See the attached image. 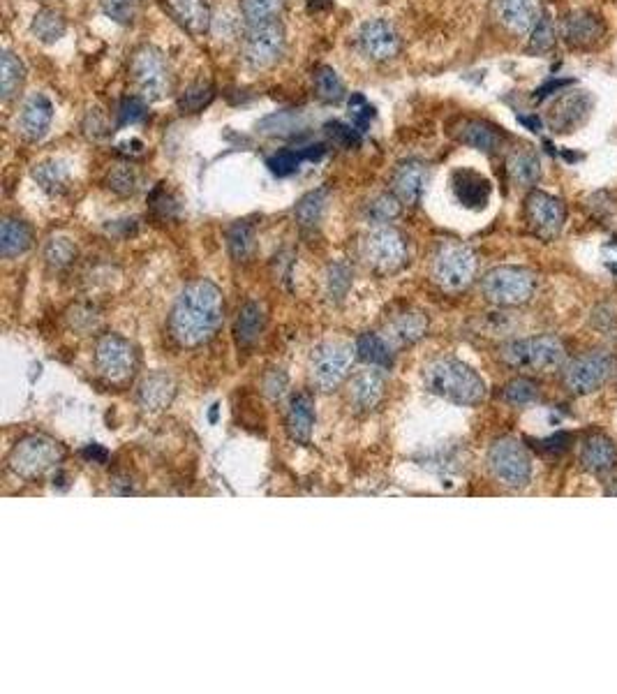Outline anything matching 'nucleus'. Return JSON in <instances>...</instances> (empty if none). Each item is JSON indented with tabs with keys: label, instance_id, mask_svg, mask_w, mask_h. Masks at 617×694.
I'll list each match as a JSON object with an SVG mask.
<instances>
[{
	"label": "nucleus",
	"instance_id": "1",
	"mask_svg": "<svg viewBox=\"0 0 617 694\" xmlns=\"http://www.w3.org/2000/svg\"><path fill=\"white\" fill-rule=\"evenodd\" d=\"M225 317L222 290L211 280L199 278L185 285L169 313V334L181 347H199L218 334Z\"/></svg>",
	"mask_w": 617,
	"mask_h": 694
},
{
	"label": "nucleus",
	"instance_id": "2",
	"mask_svg": "<svg viewBox=\"0 0 617 694\" xmlns=\"http://www.w3.org/2000/svg\"><path fill=\"white\" fill-rule=\"evenodd\" d=\"M423 385L430 394L456 405H479L486 398V382L472 366L453 357H437L423 366Z\"/></svg>",
	"mask_w": 617,
	"mask_h": 694
},
{
	"label": "nucleus",
	"instance_id": "3",
	"mask_svg": "<svg viewBox=\"0 0 617 694\" xmlns=\"http://www.w3.org/2000/svg\"><path fill=\"white\" fill-rule=\"evenodd\" d=\"M63 459L65 449L61 442L49 438V435H28L12 447L10 456H7V468L26 482H37V479L51 475Z\"/></svg>",
	"mask_w": 617,
	"mask_h": 694
},
{
	"label": "nucleus",
	"instance_id": "4",
	"mask_svg": "<svg viewBox=\"0 0 617 694\" xmlns=\"http://www.w3.org/2000/svg\"><path fill=\"white\" fill-rule=\"evenodd\" d=\"M130 81L144 102L165 100L174 88L172 65L153 44H141L130 58Z\"/></svg>",
	"mask_w": 617,
	"mask_h": 694
},
{
	"label": "nucleus",
	"instance_id": "5",
	"mask_svg": "<svg viewBox=\"0 0 617 694\" xmlns=\"http://www.w3.org/2000/svg\"><path fill=\"white\" fill-rule=\"evenodd\" d=\"M500 357L509 368L525 373H548L564 364L567 347L557 336L518 338L502 347Z\"/></svg>",
	"mask_w": 617,
	"mask_h": 694
},
{
	"label": "nucleus",
	"instance_id": "6",
	"mask_svg": "<svg viewBox=\"0 0 617 694\" xmlns=\"http://www.w3.org/2000/svg\"><path fill=\"white\" fill-rule=\"evenodd\" d=\"M477 269V253L460 241H442L430 262V276L435 285L446 292H460L470 287L477 278Z\"/></svg>",
	"mask_w": 617,
	"mask_h": 694
},
{
	"label": "nucleus",
	"instance_id": "7",
	"mask_svg": "<svg viewBox=\"0 0 617 694\" xmlns=\"http://www.w3.org/2000/svg\"><path fill=\"white\" fill-rule=\"evenodd\" d=\"M537 276L525 267H495L481 278V292L490 304L502 308L523 306L534 297Z\"/></svg>",
	"mask_w": 617,
	"mask_h": 694
},
{
	"label": "nucleus",
	"instance_id": "8",
	"mask_svg": "<svg viewBox=\"0 0 617 694\" xmlns=\"http://www.w3.org/2000/svg\"><path fill=\"white\" fill-rule=\"evenodd\" d=\"M361 255L377 273H396L410 262L405 234L393 225H375L361 241Z\"/></svg>",
	"mask_w": 617,
	"mask_h": 694
},
{
	"label": "nucleus",
	"instance_id": "9",
	"mask_svg": "<svg viewBox=\"0 0 617 694\" xmlns=\"http://www.w3.org/2000/svg\"><path fill=\"white\" fill-rule=\"evenodd\" d=\"M241 51L243 61L248 63L252 70H271L273 65L282 61V56H285L287 51L285 26H282L280 21L245 26L241 38Z\"/></svg>",
	"mask_w": 617,
	"mask_h": 694
},
{
	"label": "nucleus",
	"instance_id": "10",
	"mask_svg": "<svg viewBox=\"0 0 617 694\" xmlns=\"http://www.w3.org/2000/svg\"><path fill=\"white\" fill-rule=\"evenodd\" d=\"M488 468L497 482L509 489H525L532 479V459L516 438H500L488 452Z\"/></svg>",
	"mask_w": 617,
	"mask_h": 694
},
{
	"label": "nucleus",
	"instance_id": "11",
	"mask_svg": "<svg viewBox=\"0 0 617 694\" xmlns=\"http://www.w3.org/2000/svg\"><path fill=\"white\" fill-rule=\"evenodd\" d=\"M615 371H617V359L611 352L592 350L583 354V357L574 359L571 364H567L562 380H564V387H567L571 394L585 396L604 387L606 382L613 378Z\"/></svg>",
	"mask_w": 617,
	"mask_h": 694
},
{
	"label": "nucleus",
	"instance_id": "12",
	"mask_svg": "<svg viewBox=\"0 0 617 694\" xmlns=\"http://www.w3.org/2000/svg\"><path fill=\"white\" fill-rule=\"evenodd\" d=\"M95 368L111 385H125L137 371V350L128 338L104 334L95 343Z\"/></svg>",
	"mask_w": 617,
	"mask_h": 694
},
{
	"label": "nucleus",
	"instance_id": "13",
	"mask_svg": "<svg viewBox=\"0 0 617 694\" xmlns=\"http://www.w3.org/2000/svg\"><path fill=\"white\" fill-rule=\"evenodd\" d=\"M354 354L343 343H322L310 354V380L319 391H333L347 380Z\"/></svg>",
	"mask_w": 617,
	"mask_h": 694
},
{
	"label": "nucleus",
	"instance_id": "14",
	"mask_svg": "<svg viewBox=\"0 0 617 694\" xmlns=\"http://www.w3.org/2000/svg\"><path fill=\"white\" fill-rule=\"evenodd\" d=\"M564 220H567V209L562 199L541 190H532L525 197V223L539 239L553 241L562 232Z\"/></svg>",
	"mask_w": 617,
	"mask_h": 694
},
{
	"label": "nucleus",
	"instance_id": "15",
	"mask_svg": "<svg viewBox=\"0 0 617 694\" xmlns=\"http://www.w3.org/2000/svg\"><path fill=\"white\" fill-rule=\"evenodd\" d=\"M359 51L373 63H389L403 49L398 28L389 19H368L356 35Z\"/></svg>",
	"mask_w": 617,
	"mask_h": 694
},
{
	"label": "nucleus",
	"instance_id": "16",
	"mask_svg": "<svg viewBox=\"0 0 617 694\" xmlns=\"http://www.w3.org/2000/svg\"><path fill=\"white\" fill-rule=\"evenodd\" d=\"M562 40L576 51H590L606 38V24L599 14L590 10H574L562 19Z\"/></svg>",
	"mask_w": 617,
	"mask_h": 694
},
{
	"label": "nucleus",
	"instance_id": "17",
	"mask_svg": "<svg viewBox=\"0 0 617 694\" xmlns=\"http://www.w3.org/2000/svg\"><path fill=\"white\" fill-rule=\"evenodd\" d=\"M430 169L419 158L400 160L391 174V193L407 206H416L426 195Z\"/></svg>",
	"mask_w": 617,
	"mask_h": 694
},
{
	"label": "nucleus",
	"instance_id": "18",
	"mask_svg": "<svg viewBox=\"0 0 617 694\" xmlns=\"http://www.w3.org/2000/svg\"><path fill=\"white\" fill-rule=\"evenodd\" d=\"M592 98L583 91H569L555 100L548 112V125L557 135H569L590 118Z\"/></svg>",
	"mask_w": 617,
	"mask_h": 694
},
{
	"label": "nucleus",
	"instance_id": "19",
	"mask_svg": "<svg viewBox=\"0 0 617 694\" xmlns=\"http://www.w3.org/2000/svg\"><path fill=\"white\" fill-rule=\"evenodd\" d=\"M495 14L511 35H530L546 12L541 0H495Z\"/></svg>",
	"mask_w": 617,
	"mask_h": 694
},
{
	"label": "nucleus",
	"instance_id": "20",
	"mask_svg": "<svg viewBox=\"0 0 617 694\" xmlns=\"http://www.w3.org/2000/svg\"><path fill=\"white\" fill-rule=\"evenodd\" d=\"M451 135L456 137L460 144L488 155H495L504 144V135L500 128L488 121H481V118H458V121L451 125Z\"/></svg>",
	"mask_w": 617,
	"mask_h": 694
},
{
	"label": "nucleus",
	"instance_id": "21",
	"mask_svg": "<svg viewBox=\"0 0 617 694\" xmlns=\"http://www.w3.org/2000/svg\"><path fill=\"white\" fill-rule=\"evenodd\" d=\"M51 123H54V102L44 93H33L31 98H26L17 121L19 135L26 142H40L47 137Z\"/></svg>",
	"mask_w": 617,
	"mask_h": 694
},
{
	"label": "nucleus",
	"instance_id": "22",
	"mask_svg": "<svg viewBox=\"0 0 617 694\" xmlns=\"http://www.w3.org/2000/svg\"><path fill=\"white\" fill-rule=\"evenodd\" d=\"M451 190H453V195H456L458 202L465 206V209L481 211V209H486L488 202H490L493 186H490V181L483 174L474 172V169L460 167L451 174Z\"/></svg>",
	"mask_w": 617,
	"mask_h": 694
},
{
	"label": "nucleus",
	"instance_id": "23",
	"mask_svg": "<svg viewBox=\"0 0 617 694\" xmlns=\"http://www.w3.org/2000/svg\"><path fill=\"white\" fill-rule=\"evenodd\" d=\"M176 24L192 38H204L213 26V12L208 0H167Z\"/></svg>",
	"mask_w": 617,
	"mask_h": 694
},
{
	"label": "nucleus",
	"instance_id": "24",
	"mask_svg": "<svg viewBox=\"0 0 617 694\" xmlns=\"http://www.w3.org/2000/svg\"><path fill=\"white\" fill-rule=\"evenodd\" d=\"M176 396V382L169 373H151L137 389V401L148 412H160L172 405Z\"/></svg>",
	"mask_w": 617,
	"mask_h": 694
},
{
	"label": "nucleus",
	"instance_id": "25",
	"mask_svg": "<svg viewBox=\"0 0 617 694\" xmlns=\"http://www.w3.org/2000/svg\"><path fill=\"white\" fill-rule=\"evenodd\" d=\"M285 428L289 438L301 445H308L312 438V428H315V403L310 394H296L287 405Z\"/></svg>",
	"mask_w": 617,
	"mask_h": 694
},
{
	"label": "nucleus",
	"instance_id": "26",
	"mask_svg": "<svg viewBox=\"0 0 617 694\" xmlns=\"http://www.w3.org/2000/svg\"><path fill=\"white\" fill-rule=\"evenodd\" d=\"M384 389H386V382H384V375L379 373V368L363 371L352 378V385H349V403H352L359 412H368L377 408L379 401H382Z\"/></svg>",
	"mask_w": 617,
	"mask_h": 694
},
{
	"label": "nucleus",
	"instance_id": "27",
	"mask_svg": "<svg viewBox=\"0 0 617 694\" xmlns=\"http://www.w3.org/2000/svg\"><path fill=\"white\" fill-rule=\"evenodd\" d=\"M509 179L518 188H534L541 181V158L532 146H518L507 155Z\"/></svg>",
	"mask_w": 617,
	"mask_h": 694
},
{
	"label": "nucleus",
	"instance_id": "28",
	"mask_svg": "<svg viewBox=\"0 0 617 694\" xmlns=\"http://www.w3.org/2000/svg\"><path fill=\"white\" fill-rule=\"evenodd\" d=\"M581 463L587 472H592V475H604V472L613 470L617 463L615 442L601 433L590 435V438L583 442Z\"/></svg>",
	"mask_w": 617,
	"mask_h": 694
},
{
	"label": "nucleus",
	"instance_id": "29",
	"mask_svg": "<svg viewBox=\"0 0 617 694\" xmlns=\"http://www.w3.org/2000/svg\"><path fill=\"white\" fill-rule=\"evenodd\" d=\"M33 246V230L31 225L19 218H5L0 225V255L5 260L24 255Z\"/></svg>",
	"mask_w": 617,
	"mask_h": 694
},
{
	"label": "nucleus",
	"instance_id": "30",
	"mask_svg": "<svg viewBox=\"0 0 617 694\" xmlns=\"http://www.w3.org/2000/svg\"><path fill=\"white\" fill-rule=\"evenodd\" d=\"M264 329H266L264 306L257 304V301H248V304L239 310V317H236V324H234L236 343H239L241 347H252L259 341V336L264 334Z\"/></svg>",
	"mask_w": 617,
	"mask_h": 694
},
{
	"label": "nucleus",
	"instance_id": "31",
	"mask_svg": "<svg viewBox=\"0 0 617 694\" xmlns=\"http://www.w3.org/2000/svg\"><path fill=\"white\" fill-rule=\"evenodd\" d=\"M326 204H329V188L310 190L296 202L294 218L303 232H315L322 225Z\"/></svg>",
	"mask_w": 617,
	"mask_h": 694
},
{
	"label": "nucleus",
	"instance_id": "32",
	"mask_svg": "<svg viewBox=\"0 0 617 694\" xmlns=\"http://www.w3.org/2000/svg\"><path fill=\"white\" fill-rule=\"evenodd\" d=\"M33 179L37 181V186L47 190L49 195H63L65 190L70 188V165L56 158L42 160L33 167Z\"/></svg>",
	"mask_w": 617,
	"mask_h": 694
},
{
	"label": "nucleus",
	"instance_id": "33",
	"mask_svg": "<svg viewBox=\"0 0 617 694\" xmlns=\"http://www.w3.org/2000/svg\"><path fill=\"white\" fill-rule=\"evenodd\" d=\"M0 98L3 102H12L17 95L24 91L26 84V65L17 54L12 51H3V58H0Z\"/></svg>",
	"mask_w": 617,
	"mask_h": 694
},
{
	"label": "nucleus",
	"instance_id": "34",
	"mask_svg": "<svg viewBox=\"0 0 617 694\" xmlns=\"http://www.w3.org/2000/svg\"><path fill=\"white\" fill-rule=\"evenodd\" d=\"M428 331V317L423 313H400L398 317H393L389 324V341L398 345H414L416 341H421Z\"/></svg>",
	"mask_w": 617,
	"mask_h": 694
},
{
	"label": "nucleus",
	"instance_id": "35",
	"mask_svg": "<svg viewBox=\"0 0 617 694\" xmlns=\"http://www.w3.org/2000/svg\"><path fill=\"white\" fill-rule=\"evenodd\" d=\"M354 352L356 357L366 361V364L373 368H391L393 364V347L389 343V338L379 334H363L356 338Z\"/></svg>",
	"mask_w": 617,
	"mask_h": 694
},
{
	"label": "nucleus",
	"instance_id": "36",
	"mask_svg": "<svg viewBox=\"0 0 617 694\" xmlns=\"http://www.w3.org/2000/svg\"><path fill=\"white\" fill-rule=\"evenodd\" d=\"M312 86H315V95L324 105H340V102L347 98L345 81L340 79V75L331 65H319V68L312 72Z\"/></svg>",
	"mask_w": 617,
	"mask_h": 694
},
{
	"label": "nucleus",
	"instance_id": "37",
	"mask_svg": "<svg viewBox=\"0 0 617 694\" xmlns=\"http://www.w3.org/2000/svg\"><path fill=\"white\" fill-rule=\"evenodd\" d=\"M227 250L234 262H250L257 250V234L248 220H239L227 230Z\"/></svg>",
	"mask_w": 617,
	"mask_h": 694
},
{
	"label": "nucleus",
	"instance_id": "38",
	"mask_svg": "<svg viewBox=\"0 0 617 694\" xmlns=\"http://www.w3.org/2000/svg\"><path fill=\"white\" fill-rule=\"evenodd\" d=\"M65 31H68V21L58 10H51V7H44L33 17L31 33L35 35V40H40L42 44H56L63 38Z\"/></svg>",
	"mask_w": 617,
	"mask_h": 694
},
{
	"label": "nucleus",
	"instance_id": "39",
	"mask_svg": "<svg viewBox=\"0 0 617 694\" xmlns=\"http://www.w3.org/2000/svg\"><path fill=\"white\" fill-rule=\"evenodd\" d=\"M239 10L245 26L271 24V21L280 19L282 10H285V0H241Z\"/></svg>",
	"mask_w": 617,
	"mask_h": 694
},
{
	"label": "nucleus",
	"instance_id": "40",
	"mask_svg": "<svg viewBox=\"0 0 617 694\" xmlns=\"http://www.w3.org/2000/svg\"><path fill=\"white\" fill-rule=\"evenodd\" d=\"M403 211V202L393 193H379L366 204V218L373 225H391Z\"/></svg>",
	"mask_w": 617,
	"mask_h": 694
},
{
	"label": "nucleus",
	"instance_id": "41",
	"mask_svg": "<svg viewBox=\"0 0 617 694\" xmlns=\"http://www.w3.org/2000/svg\"><path fill=\"white\" fill-rule=\"evenodd\" d=\"M104 183H107V188L111 190V193H116L121 197H132V195H137L139 188H141V174L137 172V167H132V165H116L114 169H109Z\"/></svg>",
	"mask_w": 617,
	"mask_h": 694
},
{
	"label": "nucleus",
	"instance_id": "42",
	"mask_svg": "<svg viewBox=\"0 0 617 694\" xmlns=\"http://www.w3.org/2000/svg\"><path fill=\"white\" fill-rule=\"evenodd\" d=\"M44 260L51 269H65L77 260V246L68 239V236H51L44 246Z\"/></svg>",
	"mask_w": 617,
	"mask_h": 694
},
{
	"label": "nucleus",
	"instance_id": "43",
	"mask_svg": "<svg viewBox=\"0 0 617 694\" xmlns=\"http://www.w3.org/2000/svg\"><path fill=\"white\" fill-rule=\"evenodd\" d=\"M352 287V269L347 262H333L326 269V294L333 301H343Z\"/></svg>",
	"mask_w": 617,
	"mask_h": 694
},
{
	"label": "nucleus",
	"instance_id": "44",
	"mask_svg": "<svg viewBox=\"0 0 617 694\" xmlns=\"http://www.w3.org/2000/svg\"><path fill=\"white\" fill-rule=\"evenodd\" d=\"M213 100V86L208 81H195V84L185 88V93L178 100L183 114H197Z\"/></svg>",
	"mask_w": 617,
	"mask_h": 694
},
{
	"label": "nucleus",
	"instance_id": "45",
	"mask_svg": "<svg viewBox=\"0 0 617 694\" xmlns=\"http://www.w3.org/2000/svg\"><path fill=\"white\" fill-rule=\"evenodd\" d=\"M502 398L509 405H516V408H523V405H530L539 398V387L537 382L530 378H516L511 380L507 387L502 391Z\"/></svg>",
	"mask_w": 617,
	"mask_h": 694
},
{
	"label": "nucleus",
	"instance_id": "46",
	"mask_svg": "<svg viewBox=\"0 0 617 694\" xmlns=\"http://www.w3.org/2000/svg\"><path fill=\"white\" fill-rule=\"evenodd\" d=\"M557 44V28H555V21L548 17V14H544L541 17V21L537 24V28L530 33V44H527V51L530 54H548L550 49H553Z\"/></svg>",
	"mask_w": 617,
	"mask_h": 694
},
{
	"label": "nucleus",
	"instance_id": "47",
	"mask_svg": "<svg viewBox=\"0 0 617 694\" xmlns=\"http://www.w3.org/2000/svg\"><path fill=\"white\" fill-rule=\"evenodd\" d=\"M104 17H109L118 26H130L137 19L139 0H100Z\"/></svg>",
	"mask_w": 617,
	"mask_h": 694
},
{
	"label": "nucleus",
	"instance_id": "48",
	"mask_svg": "<svg viewBox=\"0 0 617 694\" xmlns=\"http://www.w3.org/2000/svg\"><path fill=\"white\" fill-rule=\"evenodd\" d=\"M144 112H146V102L139 98V95H135V98H128V100H123V105H121V123L123 125H128V123H137L144 118Z\"/></svg>",
	"mask_w": 617,
	"mask_h": 694
},
{
	"label": "nucleus",
	"instance_id": "49",
	"mask_svg": "<svg viewBox=\"0 0 617 694\" xmlns=\"http://www.w3.org/2000/svg\"><path fill=\"white\" fill-rule=\"evenodd\" d=\"M264 389L271 398H280L287 389V375L282 371H271L264 380Z\"/></svg>",
	"mask_w": 617,
	"mask_h": 694
}]
</instances>
